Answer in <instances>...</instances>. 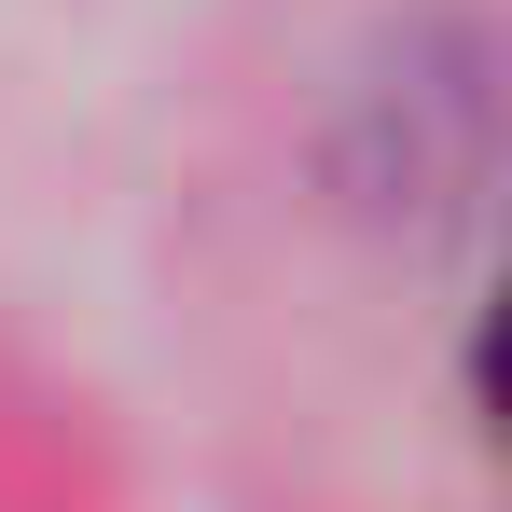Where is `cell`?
I'll use <instances>...</instances> for the list:
<instances>
[{
  "label": "cell",
  "mask_w": 512,
  "mask_h": 512,
  "mask_svg": "<svg viewBox=\"0 0 512 512\" xmlns=\"http://www.w3.org/2000/svg\"><path fill=\"white\" fill-rule=\"evenodd\" d=\"M485 416H499V471H512V305L485 319Z\"/></svg>",
  "instance_id": "obj_1"
}]
</instances>
